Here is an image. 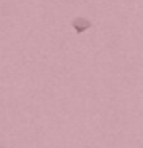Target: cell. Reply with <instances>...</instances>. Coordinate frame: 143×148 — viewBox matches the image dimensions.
<instances>
[{"instance_id":"1","label":"cell","mask_w":143,"mask_h":148,"mask_svg":"<svg viewBox=\"0 0 143 148\" xmlns=\"http://www.w3.org/2000/svg\"><path fill=\"white\" fill-rule=\"evenodd\" d=\"M72 26L76 32H84V30H88L92 24H91V21L84 19V18H76V19L72 21Z\"/></svg>"},{"instance_id":"2","label":"cell","mask_w":143,"mask_h":148,"mask_svg":"<svg viewBox=\"0 0 143 148\" xmlns=\"http://www.w3.org/2000/svg\"><path fill=\"white\" fill-rule=\"evenodd\" d=\"M0 148H3V147H0Z\"/></svg>"}]
</instances>
